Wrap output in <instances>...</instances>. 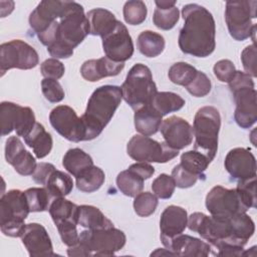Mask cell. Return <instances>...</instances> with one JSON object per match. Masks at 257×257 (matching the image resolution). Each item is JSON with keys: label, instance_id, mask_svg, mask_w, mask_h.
<instances>
[{"label": "cell", "instance_id": "obj_1", "mask_svg": "<svg viewBox=\"0 0 257 257\" xmlns=\"http://www.w3.org/2000/svg\"><path fill=\"white\" fill-rule=\"evenodd\" d=\"M184 25L178 43L185 54L207 57L216 47V26L211 12L199 4H187L182 9Z\"/></svg>", "mask_w": 257, "mask_h": 257}, {"label": "cell", "instance_id": "obj_2", "mask_svg": "<svg viewBox=\"0 0 257 257\" xmlns=\"http://www.w3.org/2000/svg\"><path fill=\"white\" fill-rule=\"evenodd\" d=\"M89 22L83 7L69 1L63 15L58 19L53 42L47 46L52 58H68L89 33Z\"/></svg>", "mask_w": 257, "mask_h": 257}, {"label": "cell", "instance_id": "obj_3", "mask_svg": "<svg viewBox=\"0 0 257 257\" xmlns=\"http://www.w3.org/2000/svg\"><path fill=\"white\" fill-rule=\"evenodd\" d=\"M121 98V89L116 85H102L92 92L86 109L80 116L85 130L84 141H91L101 134L112 118Z\"/></svg>", "mask_w": 257, "mask_h": 257}, {"label": "cell", "instance_id": "obj_4", "mask_svg": "<svg viewBox=\"0 0 257 257\" xmlns=\"http://www.w3.org/2000/svg\"><path fill=\"white\" fill-rule=\"evenodd\" d=\"M124 233L114 227L84 230L80 232L78 242L68 247V256H112L125 244Z\"/></svg>", "mask_w": 257, "mask_h": 257}, {"label": "cell", "instance_id": "obj_5", "mask_svg": "<svg viewBox=\"0 0 257 257\" xmlns=\"http://www.w3.org/2000/svg\"><path fill=\"white\" fill-rule=\"evenodd\" d=\"M228 84L236 103L235 121L242 128L251 127L257 120V92L253 78L246 72L236 70Z\"/></svg>", "mask_w": 257, "mask_h": 257}, {"label": "cell", "instance_id": "obj_6", "mask_svg": "<svg viewBox=\"0 0 257 257\" xmlns=\"http://www.w3.org/2000/svg\"><path fill=\"white\" fill-rule=\"evenodd\" d=\"M220 126L221 116L216 107L206 105L197 110L193 124L194 150L204 154L210 162L217 154Z\"/></svg>", "mask_w": 257, "mask_h": 257}, {"label": "cell", "instance_id": "obj_7", "mask_svg": "<svg viewBox=\"0 0 257 257\" xmlns=\"http://www.w3.org/2000/svg\"><path fill=\"white\" fill-rule=\"evenodd\" d=\"M120 89L122 98L134 110L150 104L158 92L151 69L143 63L130 69Z\"/></svg>", "mask_w": 257, "mask_h": 257}, {"label": "cell", "instance_id": "obj_8", "mask_svg": "<svg viewBox=\"0 0 257 257\" xmlns=\"http://www.w3.org/2000/svg\"><path fill=\"white\" fill-rule=\"evenodd\" d=\"M30 209L25 192L10 190L0 199V229L9 237H21L26 224L24 223Z\"/></svg>", "mask_w": 257, "mask_h": 257}, {"label": "cell", "instance_id": "obj_9", "mask_svg": "<svg viewBox=\"0 0 257 257\" xmlns=\"http://www.w3.org/2000/svg\"><path fill=\"white\" fill-rule=\"evenodd\" d=\"M257 1L239 0L227 1L225 9V20L230 35L238 41H243L253 37L255 43L256 24L253 19L256 18Z\"/></svg>", "mask_w": 257, "mask_h": 257}, {"label": "cell", "instance_id": "obj_10", "mask_svg": "<svg viewBox=\"0 0 257 257\" xmlns=\"http://www.w3.org/2000/svg\"><path fill=\"white\" fill-rule=\"evenodd\" d=\"M126 152L133 160L146 163H167L179 155V151L172 149L165 142L159 143L143 135L132 137Z\"/></svg>", "mask_w": 257, "mask_h": 257}, {"label": "cell", "instance_id": "obj_11", "mask_svg": "<svg viewBox=\"0 0 257 257\" xmlns=\"http://www.w3.org/2000/svg\"><path fill=\"white\" fill-rule=\"evenodd\" d=\"M39 62L36 50L20 39L4 42L0 45V71L1 76L12 68L31 69Z\"/></svg>", "mask_w": 257, "mask_h": 257}, {"label": "cell", "instance_id": "obj_12", "mask_svg": "<svg viewBox=\"0 0 257 257\" xmlns=\"http://www.w3.org/2000/svg\"><path fill=\"white\" fill-rule=\"evenodd\" d=\"M206 208L211 216L222 218L246 213L248 210L236 189L222 186H215L209 191L206 196Z\"/></svg>", "mask_w": 257, "mask_h": 257}, {"label": "cell", "instance_id": "obj_13", "mask_svg": "<svg viewBox=\"0 0 257 257\" xmlns=\"http://www.w3.org/2000/svg\"><path fill=\"white\" fill-rule=\"evenodd\" d=\"M1 135L7 136L13 131L17 137L24 138L36 123L33 110L28 106H21L11 101L0 104Z\"/></svg>", "mask_w": 257, "mask_h": 257}, {"label": "cell", "instance_id": "obj_14", "mask_svg": "<svg viewBox=\"0 0 257 257\" xmlns=\"http://www.w3.org/2000/svg\"><path fill=\"white\" fill-rule=\"evenodd\" d=\"M52 127L64 139L79 143L85 139V130L81 117L68 105H57L49 113Z\"/></svg>", "mask_w": 257, "mask_h": 257}, {"label": "cell", "instance_id": "obj_15", "mask_svg": "<svg viewBox=\"0 0 257 257\" xmlns=\"http://www.w3.org/2000/svg\"><path fill=\"white\" fill-rule=\"evenodd\" d=\"M102 48L107 58L115 62H124L134 54V43L127 28L120 21L114 29L101 37Z\"/></svg>", "mask_w": 257, "mask_h": 257}, {"label": "cell", "instance_id": "obj_16", "mask_svg": "<svg viewBox=\"0 0 257 257\" xmlns=\"http://www.w3.org/2000/svg\"><path fill=\"white\" fill-rule=\"evenodd\" d=\"M160 130L165 143L177 151L183 150L193 142V126L180 116L172 115L164 119Z\"/></svg>", "mask_w": 257, "mask_h": 257}, {"label": "cell", "instance_id": "obj_17", "mask_svg": "<svg viewBox=\"0 0 257 257\" xmlns=\"http://www.w3.org/2000/svg\"><path fill=\"white\" fill-rule=\"evenodd\" d=\"M224 166L231 177L238 181L256 178V159L248 149H232L225 158Z\"/></svg>", "mask_w": 257, "mask_h": 257}, {"label": "cell", "instance_id": "obj_18", "mask_svg": "<svg viewBox=\"0 0 257 257\" xmlns=\"http://www.w3.org/2000/svg\"><path fill=\"white\" fill-rule=\"evenodd\" d=\"M69 1L43 0L30 13L29 25L38 35L44 32L52 22L59 19L65 12Z\"/></svg>", "mask_w": 257, "mask_h": 257}, {"label": "cell", "instance_id": "obj_19", "mask_svg": "<svg viewBox=\"0 0 257 257\" xmlns=\"http://www.w3.org/2000/svg\"><path fill=\"white\" fill-rule=\"evenodd\" d=\"M21 241L31 257L54 256L51 239L46 229L39 223L26 224Z\"/></svg>", "mask_w": 257, "mask_h": 257}, {"label": "cell", "instance_id": "obj_20", "mask_svg": "<svg viewBox=\"0 0 257 257\" xmlns=\"http://www.w3.org/2000/svg\"><path fill=\"white\" fill-rule=\"evenodd\" d=\"M5 159L22 176H32L36 169V160L29 153L19 137H9L5 144Z\"/></svg>", "mask_w": 257, "mask_h": 257}, {"label": "cell", "instance_id": "obj_21", "mask_svg": "<svg viewBox=\"0 0 257 257\" xmlns=\"http://www.w3.org/2000/svg\"><path fill=\"white\" fill-rule=\"evenodd\" d=\"M188 225L187 211L179 206H168L162 213L160 219L161 241L165 245L177 235L182 234Z\"/></svg>", "mask_w": 257, "mask_h": 257}, {"label": "cell", "instance_id": "obj_22", "mask_svg": "<svg viewBox=\"0 0 257 257\" xmlns=\"http://www.w3.org/2000/svg\"><path fill=\"white\" fill-rule=\"evenodd\" d=\"M164 246L174 256L206 257L212 252V246L209 243L190 235H184L183 233L172 238Z\"/></svg>", "mask_w": 257, "mask_h": 257}, {"label": "cell", "instance_id": "obj_23", "mask_svg": "<svg viewBox=\"0 0 257 257\" xmlns=\"http://www.w3.org/2000/svg\"><path fill=\"white\" fill-rule=\"evenodd\" d=\"M123 67L124 62H115L103 56L84 61L80 67V73L85 80L95 82L104 77L117 75Z\"/></svg>", "mask_w": 257, "mask_h": 257}, {"label": "cell", "instance_id": "obj_24", "mask_svg": "<svg viewBox=\"0 0 257 257\" xmlns=\"http://www.w3.org/2000/svg\"><path fill=\"white\" fill-rule=\"evenodd\" d=\"M134 119L137 132L149 137L158 133L163 121V115L150 103L135 110Z\"/></svg>", "mask_w": 257, "mask_h": 257}, {"label": "cell", "instance_id": "obj_25", "mask_svg": "<svg viewBox=\"0 0 257 257\" xmlns=\"http://www.w3.org/2000/svg\"><path fill=\"white\" fill-rule=\"evenodd\" d=\"M23 139L25 144L33 150L37 159H43L51 152L53 146L52 137L46 132L43 124L39 122H36Z\"/></svg>", "mask_w": 257, "mask_h": 257}, {"label": "cell", "instance_id": "obj_26", "mask_svg": "<svg viewBox=\"0 0 257 257\" xmlns=\"http://www.w3.org/2000/svg\"><path fill=\"white\" fill-rule=\"evenodd\" d=\"M89 22V33L103 37L112 31L118 20L114 14L103 8H95L86 13Z\"/></svg>", "mask_w": 257, "mask_h": 257}, {"label": "cell", "instance_id": "obj_27", "mask_svg": "<svg viewBox=\"0 0 257 257\" xmlns=\"http://www.w3.org/2000/svg\"><path fill=\"white\" fill-rule=\"evenodd\" d=\"M48 212L55 226L68 222L78 224V206L64 199V197L53 198Z\"/></svg>", "mask_w": 257, "mask_h": 257}, {"label": "cell", "instance_id": "obj_28", "mask_svg": "<svg viewBox=\"0 0 257 257\" xmlns=\"http://www.w3.org/2000/svg\"><path fill=\"white\" fill-rule=\"evenodd\" d=\"M78 224L90 230L113 227L112 222L98 208L90 205L78 206Z\"/></svg>", "mask_w": 257, "mask_h": 257}, {"label": "cell", "instance_id": "obj_29", "mask_svg": "<svg viewBox=\"0 0 257 257\" xmlns=\"http://www.w3.org/2000/svg\"><path fill=\"white\" fill-rule=\"evenodd\" d=\"M62 166L73 177H77L84 170L93 166L91 157L79 148L69 149L62 159Z\"/></svg>", "mask_w": 257, "mask_h": 257}, {"label": "cell", "instance_id": "obj_30", "mask_svg": "<svg viewBox=\"0 0 257 257\" xmlns=\"http://www.w3.org/2000/svg\"><path fill=\"white\" fill-rule=\"evenodd\" d=\"M165 38L155 31H143L137 40L139 51L147 57H156L165 49Z\"/></svg>", "mask_w": 257, "mask_h": 257}, {"label": "cell", "instance_id": "obj_31", "mask_svg": "<svg viewBox=\"0 0 257 257\" xmlns=\"http://www.w3.org/2000/svg\"><path fill=\"white\" fill-rule=\"evenodd\" d=\"M76 187L79 191L84 193H92L97 191L104 183V172L96 167L91 166L80 173L76 178Z\"/></svg>", "mask_w": 257, "mask_h": 257}, {"label": "cell", "instance_id": "obj_32", "mask_svg": "<svg viewBox=\"0 0 257 257\" xmlns=\"http://www.w3.org/2000/svg\"><path fill=\"white\" fill-rule=\"evenodd\" d=\"M151 104L164 116L181 109L185 105V99L175 92L161 91L154 95Z\"/></svg>", "mask_w": 257, "mask_h": 257}, {"label": "cell", "instance_id": "obj_33", "mask_svg": "<svg viewBox=\"0 0 257 257\" xmlns=\"http://www.w3.org/2000/svg\"><path fill=\"white\" fill-rule=\"evenodd\" d=\"M44 187L52 198L65 197L72 191L73 181L68 174L55 169L48 177Z\"/></svg>", "mask_w": 257, "mask_h": 257}, {"label": "cell", "instance_id": "obj_34", "mask_svg": "<svg viewBox=\"0 0 257 257\" xmlns=\"http://www.w3.org/2000/svg\"><path fill=\"white\" fill-rule=\"evenodd\" d=\"M144 179L130 169L121 171L116 177L118 190L127 197H136L144 189Z\"/></svg>", "mask_w": 257, "mask_h": 257}, {"label": "cell", "instance_id": "obj_35", "mask_svg": "<svg viewBox=\"0 0 257 257\" xmlns=\"http://www.w3.org/2000/svg\"><path fill=\"white\" fill-rule=\"evenodd\" d=\"M210 163L211 162L204 154L196 150H192L182 154L180 165L188 172L201 178L204 177V172Z\"/></svg>", "mask_w": 257, "mask_h": 257}, {"label": "cell", "instance_id": "obj_36", "mask_svg": "<svg viewBox=\"0 0 257 257\" xmlns=\"http://www.w3.org/2000/svg\"><path fill=\"white\" fill-rule=\"evenodd\" d=\"M197 72L198 70L187 62H176L170 67L168 76L173 83L186 87L195 78Z\"/></svg>", "mask_w": 257, "mask_h": 257}, {"label": "cell", "instance_id": "obj_37", "mask_svg": "<svg viewBox=\"0 0 257 257\" xmlns=\"http://www.w3.org/2000/svg\"><path fill=\"white\" fill-rule=\"evenodd\" d=\"M30 212H43L48 210L51 203V195L46 188H29L25 191Z\"/></svg>", "mask_w": 257, "mask_h": 257}, {"label": "cell", "instance_id": "obj_38", "mask_svg": "<svg viewBox=\"0 0 257 257\" xmlns=\"http://www.w3.org/2000/svg\"><path fill=\"white\" fill-rule=\"evenodd\" d=\"M122 13L126 23L140 25L146 20L148 9L145 2L141 0H131L124 3Z\"/></svg>", "mask_w": 257, "mask_h": 257}, {"label": "cell", "instance_id": "obj_39", "mask_svg": "<svg viewBox=\"0 0 257 257\" xmlns=\"http://www.w3.org/2000/svg\"><path fill=\"white\" fill-rule=\"evenodd\" d=\"M179 17L180 12L176 6L168 9L156 8L154 11L153 22L162 30H170L177 24Z\"/></svg>", "mask_w": 257, "mask_h": 257}, {"label": "cell", "instance_id": "obj_40", "mask_svg": "<svg viewBox=\"0 0 257 257\" xmlns=\"http://www.w3.org/2000/svg\"><path fill=\"white\" fill-rule=\"evenodd\" d=\"M158 206V198L150 192H141L135 197L134 209L141 217H149L155 213Z\"/></svg>", "mask_w": 257, "mask_h": 257}, {"label": "cell", "instance_id": "obj_41", "mask_svg": "<svg viewBox=\"0 0 257 257\" xmlns=\"http://www.w3.org/2000/svg\"><path fill=\"white\" fill-rule=\"evenodd\" d=\"M176 184L172 176L161 174L152 183V190L154 194L161 199H170L175 192Z\"/></svg>", "mask_w": 257, "mask_h": 257}, {"label": "cell", "instance_id": "obj_42", "mask_svg": "<svg viewBox=\"0 0 257 257\" xmlns=\"http://www.w3.org/2000/svg\"><path fill=\"white\" fill-rule=\"evenodd\" d=\"M212 83L210 78L202 71H198L195 78L186 86L190 94L196 97L206 96L211 91Z\"/></svg>", "mask_w": 257, "mask_h": 257}, {"label": "cell", "instance_id": "obj_43", "mask_svg": "<svg viewBox=\"0 0 257 257\" xmlns=\"http://www.w3.org/2000/svg\"><path fill=\"white\" fill-rule=\"evenodd\" d=\"M236 190L248 209L256 207V178L239 181Z\"/></svg>", "mask_w": 257, "mask_h": 257}, {"label": "cell", "instance_id": "obj_44", "mask_svg": "<svg viewBox=\"0 0 257 257\" xmlns=\"http://www.w3.org/2000/svg\"><path fill=\"white\" fill-rule=\"evenodd\" d=\"M41 90L44 97L52 103L61 101L65 95L61 84L56 79H52V78L42 79Z\"/></svg>", "mask_w": 257, "mask_h": 257}, {"label": "cell", "instance_id": "obj_45", "mask_svg": "<svg viewBox=\"0 0 257 257\" xmlns=\"http://www.w3.org/2000/svg\"><path fill=\"white\" fill-rule=\"evenodd\" d=\"M172 178L174 179L176 186L182 189L194 186L196 182L200 179V177H198L197 175H194L185 170L180 164L174 167L172 171Z\"/></svg>", "mask_w": 257, "mask_h": 257}, {"label": "cell", "instance_id": "obj_46", "mask_svg": "<svg viewBox=\"0 0 257 257\" xmlns=\"http://www.w3.org/2000/svg\"><path fill=\"white\" fill-rule=\"evenodd\" d=\"M40 71L44 78H52L57 80L63 76L65 68L63 63L58 59L48 58L41 63Z\"/></svg>", "mask_w": 257, "mask_h": 257}, {"label": "cell", "instance_id": "obj_47", "mask_svg": "<svg viewBox=\"0 0 257 257\" xmlns=\"http://www.w3.org/2000/svg\"><path fill=\"white\" fill-rule=\"evenodd\" d=\"M215 76L222 82H230L235 75L236 68L234 63L229 59H221L213 67Z\"/></svg>", "mask_w": 257, "mask_h": 257}, {"label": "cell", "instance_id": "obj_48", "mask_svg": "<svg viewBox=\"0 0 257 257\" xmlns=\"http://www.w3.org/2000/svg\"><path fill=\"white\" fill-rule=\"evenodd\" d=\"M256 55L255 43L246 46L241 53V61L245 72L251 77H256Z\"/></svg>", "mask_w": 257, "mask_h": 257}, {"label": "cell", "instance_id": "obj_49", "mask_svg": "<svg viewBox=\"0 0 257 257\" xmlns=\"http://www.w3.org/2000/svg\"><path fill=\"white\" fill-rule=\"evenodd\" d=\"M76 225V223L68 222L56 226L63 244H65L67 247H71L78 242L79 234L77 233Z\"/></svg>", "mask_w": 257, "mask_h": 257}, {"label": "cell", "instance_id": "obj_50", "mask_svg": "<svg viewBox=\"0 0 257 257\" xmlns=\"http://www.w3.org/2000/svg\"><path fill=\"white\" fill-rule=\"evenodd\" d=\"M55 170V167L49 163H39L36 166L34 173L32 174V179L35 183L40 185H45L50 174Z\"/></svg>", "mask_w": 257, "mask_h": 257}, {"label": "cell", "instance_id": "obj_51", "mask_svg": "<svg viewBox=\"0 0 257 257\" xmlns=\"http://www.w3.org/2000/svg\"><path fill=\"white\" fill-rule=\"evenodd\" d=\"M128 169L138 174L144 180L150 179L155 173V168L146 162H138L136 164H133L128 167Z\"/></svg>", "mask_w": 257, "mask_h": 257}, {"label": "cell", "instance_id": "obj_52", "mask_svg": "<svg viewBox=\"0 0 257 257\" xmlns=\"http://www.w3.org/2000/svg\"><path fill=\"white\" fill-rule=\"evenodd\" d=\"M155 4L157 6V8H161V9H168V8H172L175 7L176 5V1H168V0H163V1H155Z\"/></svg>", "mask_w": 257, "mask_h": 257}]
</instances>
